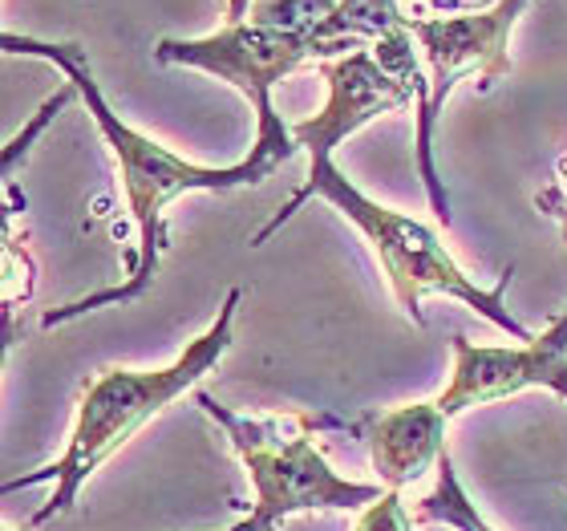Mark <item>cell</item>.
Wrapping results in <instances>:
<instances>
[{
    "instance_id": "1",
    "label": "cell",
    "mask_w": 567,
    "mask_h": 531,
    "mask_svg": "<svg viewBox=\"0 0 567 531\" xmlns=\"http://www.w3.org/2000/svg\"><path fill=\"white\" fill-rule=\"evenodd\" d=\"M0 45L9 58H41L49 65H58L65 73V82L78 85L85 110L94 114L97 131L106 139L114 163H118V183L122 195H126V212H131L134 227H138V244L126 256V280L114 284V288H102V293H90L82 300H70V305L53 308L41 317L45 329H58L65 320H78L85 313H97V308L110 305H134L151 293L154 276H158V264H163L166 248H171V227H166V203H175L178 195H190V191H244L264 183L268 175H276L272 166L256 163V159H244V163L231 166H199L171 154L166 146L151 139V134L134 131L131 122H122L114 114V106L106 102L102 85H97L94 70H90V53H85L78 41H41V37H21V33H4Z\"/></svg>"
},
{
    "instance_id": "2",
    "label": "cell",
    "mask_w": 567,
    "mask_h": 531,
    "mask_svg": "<svg viewBox=\"0 0 567 531\" xmlns=\"http://www.w3.org/2000/svg\"><path fill=\"white\" fill-rule=\"evenodd\" d=\"M239 300H244V288H231V293L224 296V305H219L212 325H207L195 341H187V349H183L171 366H163V369L106 366L85 381L82 398H78V413H73V430H70V438H65V450H61L49 467H41V471L4 479V491H9V496L21 491V487L53 483L49 503L29 515L24 531L41 528V523L58 520V515H70L78 496H82V487L90 483L138 430H146L171 401L183 398L190 386H199V381L224 361V354L236 345Z\"/></svg>"
},
{
    "instance_id": "3",
    "label": "cell",
    "mask_w": 567,
    "mask_h": 531,
    "mask_svg": "<svg viewBox=\"0 0 567 531\" xmlns=\"http://www.w3.org/2000/svg\"><path fill=\"white\" fill-rule=\"evenodd\" d=\"M308 200L332 203V207H337V212H341L369 244H373L381 272H385V280H390L393 300H398V308L414 320L417 329L425 325L422 296L442 293V296L462 300L466 308H474L478 317H486L503 333H511L515 345L532 341V333L523 329L519 320L511 317V308L503 305V293H507L515 268L503 272L495 288H478V284L454 264V256H450L446 244L437 239V232L417 224L414 215H402V212H393V207H385V203L369 200L353 178H344V171L332 163L329 151H308V178L280 203V212H276L260 232H251L248 236L251 248H264V244H268V239H272Z\"/></svg>"
},
{
    "instance_id": "4",
    "label": "cell",
    "mask_w": 567,
    "mask_h": 531,
    "mask_svg": "<svg viewBox=\"0 0 567 531\" xmlns=\"http://www.w3.org/2000/svg\"><path fill=\"white\" fill-rule=\"evenodd\" d=\"M195 401L224 430L256 487L251 511L224 531H276L292 515L361 511L385 496L381 483H357V479L337 474L324 450L317 447V430H353V422H337V418L305 410L236 413L207 390H195Z\"/></svg>"
},
{
    "instance_id": "5",
    "label": "cell",
    "mask_w": 567,
    "mask_h": 531,
    "mask_svg": "<svg viewBox=\"0 0 567 531\" xmlns=\"http://www.w3.org/2000/svg\"><path fill=\"white\" fill-rule=\"evenodd\" d=\"M532 0H503L486 12H454V17H410V33L422 49L425 65V102L417 106V175L425 183L430 207L437 224L450 227V195L434 166V122L442 119L446 98L462 82H478V90H491L511 73V33Z\"/></svg>"
},
{
    "instance_id": "6",
    "label": "cell",
    "mask_w": 567,
    "mask_h": 531,
    "mask_svg": "<svg viewBox=\"0 0 567 531\" xmlns=\"http://www.w3.org/2000/svg\"><path fill=\"white\" fill-rule=\"evenodd\" d=\"M154 61L203 70L212 73V78H219V82L236 85L239 94L251 102V110H256V146H251L248 159L272 166V171H280L284 163H292V154L300 146L292 139V122H284L276 114L272 85L300 70L305 61H324L312 37H296V33H284V29H268V24L239 21V24H224L212 37H195V41L163 37L154 45Z\"/></svg>"
},
{
    "instance_id": "7",
    "label": "cell",
    "mask_w": 567,
    "mask_h": 531,
    "mask_svg": "<svg viewBox=\"0 0 567 531\" xmlns=\"http://www.w3.org/2000/svg\"><path fill=\"white\" fill-rule=\"evenodd\" d=\"M523 390H551L567 401V308L527 345H474L454 333V374L434 401L446 418H458Z\"/></svg>"
},
{
    "instance_id": "8",
    "label": "cell",
    "mask_w": 567,
    "mask_h": 531,
    "mask_svg": "<svg viewBox=\"0 0 567 531\" xmlns=\"http://www.w3.org/2000/svg\"><path fill=\"white\" fill-rule=\"evenodd\" d=\"M320 73L329 82V102L312 119L292 122V139L300 151H337L349 134L369 126L381 114L393 110L417 106V94L405 82H398L393 73H385L373 61L369 49L349 53L337 61H320Z\"/></svg>"
},
{
    "instance_id": "9",
    "label": "cell",
    "mask_w": 567,
    "mask_h": 531,
    "mask_svg": "<svg viewBox=\"0 0 567 531\" xmlns=\"http://www.w3.org/2000/svg\"><path fill=\"white\" fill-rule=\"evenodd\" d=\"M446 430L450 418L437 410L434 398L393 406V410H369L353 422V435L365 442L381 487L390 491H405L442 462V455L450 450Z\"/></svg>"
},
{
    "instance_id": "10",
    "label": "cell",
    "mask_w": 567,
    "mask_h": 531,
    "mask_svg": "<svg viewBox=\"0 0 567 531\" xmlns=\"http://www.w3.org/2000/svg\"><path fill=\"white\" fill-rule=\"evenodd\" d=\"M402 33H410V17L398 0H337L317 41L324 49V61H337L361 49H378Z\"/></svg>"
},
{
    "instance_id": "11",
    "label": "cell",
    "mask_w": 567,
    "mask_h": 531,
    "mask_svg": "<svg viewBox=\"0 0 567 531\" xmlns=\"http://www.w3.org/2000/svg\"><path fill=\"white\" fill-rule=\"evenodd\" d=\"M414 515L425 523H442V528H450V531H495L486 523L483 511H478V503L466 496V487L458 483L454 462H450V450L442 455V462H437V487L425 499H417Z\"/></svg>"
},
{
    "instance_id": "12",
    "label": "cell",
    "mask_w": 567,
    "mask_h": 531,
    "mask_svg": "<svg viewBox=\"0 0 567 531\" xmlns=\"http://www.w3.org/2000/svg\"><path fill=\"white\" fill-rule=\"evenodd\" d=\"M414 511H410V503L402 499V491H390L385 487V496L373 499L369 508L357 511V523L353 531H414Z\"/></svg>"
},
{
    "instance_id": "13",
    "label": "cell",
    "mask_w": 567,
    "mask_h": 531,
    "mask_svg": "<svg viewBox=\"0 0 567 531\" xmlns=\"http://www.w3.org/2000/svg\"><path fill=\"white\" fill-rule=\"evenodd\" d=\"M73 94H78V90H73V85H65V90H61V94H53V98H49L45 106L37 110V119L29 122V126H24V131L17 134V139H12L9 146H4V175L12 178V166H17V159H21V154H29V142H33L37 134L45 131L49 122H53V114H58V110L65 106V102H70Z\"/></svg>"
},
{
    "instance_id": "14",
    "label": "cell",
    "mask_w": 567,
    "mask_h": 531,
    "mask_svg": "<svg viewBox=\"0 0 567 531\" xmlns=\"http://www.w3.org/2000/svg\"><path fill=\"white\" fill-rule=\"evenodd\" d=\"M535 207L544 215H551V219H559V227H564V244H567V200H564V191L559 187H547L535 195Z\"/></svg>"
},
{
    "instance_id": "15",
    "label": "cell",
    "mask_w": 567,
    "mask_h": 531,
    "mask_svg": "<svg viewBox=\"0 0 567 531\" xmlns=\"http://www.w3.org/2000/svg\"><path fill=\"white\" fill-rule=\"evenodd\" d=\"M495 4H503V0H430V9H434L437 17H454V12H486V9H495Z\"/></svg>"
},
{
    "instance_id": "16",
    "label": "cell",
    "mask_w": 567,
    "mask_h": 531,
    "mask_svg": "<svg viewBox=\"0 0 567 531\" xmlns=\"http://www.w3.org/2000/svg\"><path fill=\"white\" fill-rule=\"evenodd\" d=\"M256 0H227V24H239V21H248V12Z\"/></svg>"
},
{
    "instance_id": "17",
    "label": "cell",
    "mask_w": 567,
    "mask_h": 531,
    "mask_svg": "<svg viewBox=\"0 0 567 531\" xmlns=\"http://www.w3.org/2000/svg\"><path fill=\"white\" fill-rule=\"evenodd\" d=\"M556 175H559V191H564V200H567V151L559 154V163H556Z\"/></svg>"
},
{
    "instance_id": "18",
    "label": "cell",
    "mask_w": 567,
    "mask_h": 531,
    "mask_svg": "<svg viewBox=\"0 0 567 531\" xmlns=\"http://www.w3.org/2000/svg\"><path fill=\"white\" fill-rule=\"evenodd\" d=\"M4 531H24V528H4Z\"/></svg>"
}]
</instances>
